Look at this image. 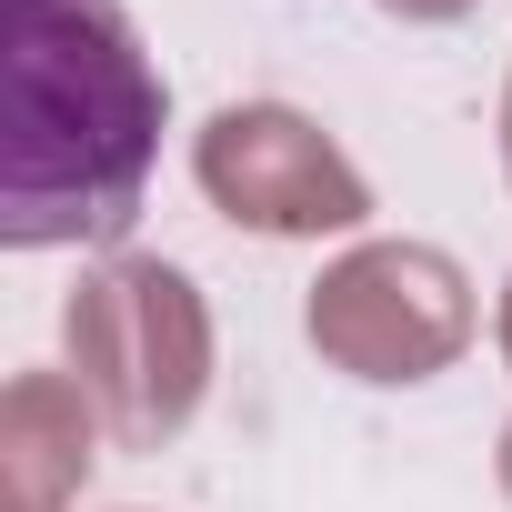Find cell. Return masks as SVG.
<instances>
[{"mask_svg": "<svg viewBox=\"0 0 512 512\" xmlns=\"http://www.w3.org/2000/svg\"><path fill=\"white\" fill-rule=\"evenodd\" d=\"M61 342L121 452H161L211 392V312L171 262H101L71 292Z\"/></svg>", "mask_w": 512, "mask_h": 512, "instance_id": "2", "label": "cell"}, {"mask_svg": "<svg viewBox=\"0 0 512 512\" xmlns=\"http://www.w3.org/2000/svg\"><path fill=\"white\" fill-rule=\"evenodd\" d=\"M502 362H512V292H502Z\"/></svg>", "mask_w": 512, "mask_h": 512, "instance_id": "7", "label": "cell"}, {"mask_svg": "<svg viewBox=\"0 0 512 512\" xmlns=\"http://www.w3.org/2000/svg\"><path fill=\"white\" fill-rule=\"evenodd\" d=\"M191 171H201V191H211L221 221L282 231V241H302V231H352V221L372 211V191H362V171L332 151V131L302 121V111H282V101H231V111H211Z\"/></svg>", "mask_w": 512, "mask_h": 512, "instance_id": "4", "label": "cell"}, {"mask_svg": "<svg viewBox=\"0 0 512 512\" xmlns=\"http://www.w3.org/2000/svg\"><path fill=\"white\" fill-rule=\"evenodd\" d=\"M382 11H402V21H452V11H472V0H382Z\"/></svg>", "mask_w": 512, "mask_h": 512, "instance_id": "6", "label": "cell"}, {"mask_svg": "<svg viewBox=\"0 0 512 512\" xmlns=\"http://www.w3.org/2000/svg\"><path fill=\"white\" fill-rule=\"evenodd\" d=\"M91 472V402L61 372H21L0 402V502L11 512H61V492Z\"/></svg>", "mask_w": 512, "mask_h": 512, "instance_id": "5", "label": "cell"}, {"mask_svg": "<svg viewBox=\"0 0 512 512\" xmlns=\"http://www.w3.org/2000/svg\"><path fill=\"white\" fill-rule=\"evenodd\" d=\"M502 492H512V432H502Z\"/></svg>", "mask_w": 512, "mask_h": 512, "instance_id": "9", "label": "cell"}, {"mask_svg": "<svg viewBox=\"0 0 512 512\" xmlns=\"http://www.w3.org/2000/svg\"><path fill=\"white\" fill-rule=\"evenodd\" d=\"M161 151V71L121 0H11L0 241H111Z\"/></svg>", "mask_w": 512, "mask_h": 512, "instance_id": "1", "label": "cell"}, {"mask_svg": "<svg viewBox=\"0 0 512 512\" xmlns=\"http://www.w3.org/2000/svg\"><path fill=\"white\" fill-rule=\"evenodd\" d=\"M472 342V282L432 241H362L312 282V352L352 382H432Z\"/></svg>", "mask_w": 512, "mask_h": 512, "instance_id": "3", "label": "cell"}, {"mask_svg": "<svg viewBox=\"0 0 512 512\" xmlns=\"http://www.w3.org/2000/svg\"><path fill=\"white\" fill-rule=\"evenodd\" d=\"M502 161H512V101H502Z\"/></svg>", "mask_w": 512, "mask_h": 512, "instance_id": "8", "label": "cell"}]
</instances>
